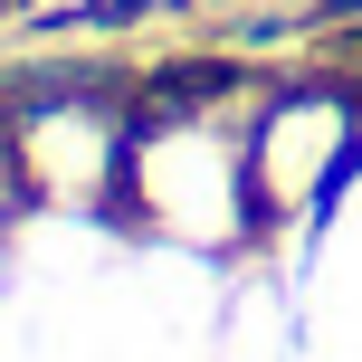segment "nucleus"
Segmentation results:
<instances>
[{"label": "nucleus", "instance_id": "1", "mask_svg": "<svg viewBox=\"0 0 362 362\" xmlns=\"http://www.w3.org/2000/svg\"><path fill=\"white\" fill-rule=\"evenodd\" d=\"M134 200H144V219L163 238H181V248H229V238H248L257 181H248V163H238L210 124H163V134L134 144Z\"/></svg>", "mask_w": 362, "mask_h": 362}, {"label": "nucleus", "instance_id": "2", "mask_svg": "<svg viewBox=\"0 0 362 362\" xmlns=\"http://www.w3.org/2000/svg\"><path fill=\"white\" fill-rule=\"evenodd\" d=\"M10 163H19V181H29L38 200L86 210V200H105L115 163H124V124L95 115V105H38V115H19Z\"/></svg>", "mask_w": 362, "mask_h": 362}, {"label": "nucleus", "instance_id": "3", "mask_svg": "<svg viewBox=\"0 0 362 362\" xmlns=\"http://www.w3.org/2000/svg\"><path fill=\"white\" fill-rule=\"evenodd\" d=\"M344 144H353V115L334 105V95H296V105H276L267 124H257V144H248L257 200H267V210H315L325 181H334V163H344Z\"/></svg>", "mask_w": 362, "mask_h": 362}, {"label": "nucleus", "instance_id": "4", "mask_svg": "<svg viewBox=\"0 0 362 362\" xmlns=\"http://www.w3.org/2000/svg\"><path fill=\"white\" fill-rule=\"evenodd\" d=\"M0 210H10V163H0Z\"/></svg>", "mask_w": 362, "mask_h": 362}]
</instances>
